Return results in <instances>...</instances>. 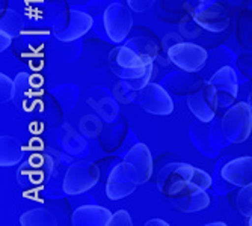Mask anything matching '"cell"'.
<instances>
[{"label": "cell", "instance_id": "obj_12", "mask_svg": "<svg viewBox=\"0 0 252 226\" xmlns=\"http://www.w3.org/2000/svg\"><path fill=\"white\" fill-rule=\"evenodd\" d=\"M137 92H139L137 94V103L145 112L151 113V115H169V113H172V98L160 85L148 83Z\"/></svg>", "mask_w": 252, "mask_h": 226}, {"label": "cell", "instance_id": "obj_8", "mask_svg": "<svg viewBox=\"0 0 252 226\" xmlns=\"http://www.w3.org/2000/svg\"><path fill=\"white\" fill-rule=\"evenodd\" d=\"M137 186H139V181H137L136 172L128 163L123 162L112 169L107 178L106 195L112 200H120L130 196Z\"/></svg>", "mask_w": 252, "mask_h": 226}, {"label": "cell", "instance_id": "obj_3", "mask_svg": "<svg viewBox=\"0 0 252 226\" xmlns=\"http://www.w3.org/2000/svg\"><path fill=\"white\" fill-rule=\"evenodd\" d=\"M252 131V107L239 103L228 109L222 118V134L230 143L245 142Z\"/></svg>", "mask_w": 252, "mask_h": 226}, {"label": "cell", "instance_id": "obj_27", "mask_svg": "<svg viewBox=\"0 0 252 226\" xmlns=\"http://www.w3.org/2000/svg\"><path fill=\"white\" fill-rule=\"evenodd\" d=\"M210 225H213V226H225L223 222H215V223H210Z\"/></svg>", "mask_w": 252, "mask_h": 226}, {"label": "cell", "instance_id": "obj_7", "mask_svg": "<svg viewBox=\"0 0 252 226\" xmlns=\"http://www.w3.org/2000/svg\"><path fill=\"white\" fill-rule=\"evenodd\" d=\"M169 60L186 73H196L202 70L207 62V52L201 45L192 42H180L168 50Z\"/></svg>", "mask_w": 252, "mask_h": 226}, {"label": "cell", "instance_id": "obj_14", "mask_svg": "<svg viewBox=\"0 0 252 226\" xmlns=\"http://www.w3.org/2000/svg\"><path fill=\"white\" fill-rule=\"evenodd\" d=\"M124 162L128 163L136 172L139 184H144L151 178L153 173V157L151 151L145 143H136L124 157Z\"/></svg>", "mask_w": 252, "mask_h": 226}, {"label": "cell", "instance_id": "obj_10", "mask_svg": "<svg viewBox=\"0 0 252 226\" xmlns=\"http://www.w3.org/2000/svg\"><path fill=\"white\" fill-rule=\"evenodd\" d=\"M193 18L199 28L213 33L223 32L230 26V14L225 6L216 2H204L196 6L193 9Z\"/></svg>", "mask_w": 252, "mask_h": 226}, {"label": "cell", "instance_id": "obj_28", "mask_svg": "<svg viewBox=\"0 0 252 226\" xmlns=\"http://www.w3.org/2000/svg\"><path fill=\"white\" fill-rule=\"evenodd\" d=\"M198 2H201V3H204V2H215V0H198Z\"/></svg>", "mask_w": 252, "mask_h": 226}, {"label": "cell", "instance_id": "obj_9", "mask_svg": "<svg viewBox=\"0 0 252 226\" xmlns=\"http://www.w3.org/2000/svg\"><path fill=\"white\" fill-rule=\"evenodd\" d=\"M216 98L218 107H230L239 94V83L236 71L231 66H222L207 82Z\"/></svg>", "mask_w": 252, "mask_h": 226}, {"label": "cell", "instance_id": "obj_26", "mask_svg": "<svg viewBox=\"0 0 252 226\" xmlns=\"http://www.w3.org/2000/svg\"><path fill=\"white\" fill-rule=\"evenodd\" d=\"M147 225L148 226H168L169 223L168 222H165V220H160V219H151V220H148L147 222Z\"/></svg>", "mask_w": 252, "mask_h": 226}, {"label": "cell", "instance_id": "obj_11", "mask_svg": "<svg viewBox=\"0 0 252 226\" xmlns=\"http://www.w3.org/2000/svg\"><path fill=\"white\" fill-rule=\"evenodd\" d=\"M104 29L113 42H121L127 38L131 26L133 17L127 6L123 3H112L104 11Z\"/></svg>", "mask_w": 252, "mask_h": 226}, {"label": "cell", "instance_id": "obj_17", "mask_svg": "<svg viewBox=\"0 0 252 226\" xmlns=\"http://www.w3.org/2000/svg\"><path fill=\"white\" fill-rule=\"evenodd\" d=\"M172 207L181 213H196L205 210L210 205V196L205 193V190L185 193L177 198H171Z\"/></svg>", "mask_w": 252, "mask_h": 226}, {"label": "cell", "instance_id": "obj_13", "mask_svg": "<svg viewBox=\"0 0 252 226\" xmlns=\"http://www.w3.org/2000/svg\"><path fill=\"white\" fill-rule=\"evenodd\" d=\"M188 106L201 122L213 121L216 110L219 109L209 83L202 85L199 89L193 90L190 95H188Z\"/></svg>", "mask_w": 252, "mask_h": 226}, {"label": "cell", "instance_id": "obj_24", "mask_svg": "<svg viewBox=\"0 0 252 226\" xmlns=\"http://www.w3.org/2000/svg\"><path fill=\"white\" fill-rule=\"evenodd\" d=\"M156 0H127V5L134 12H145L154 5Z\"/></svg>", "mask_w": 252, "mask_h": 226}, {"label": "cell", "instance_id": "obj_6", "mask_svg": "<svg viewBox=\"0 0 252 226\" xmlns=\"http://www.w3.org/2000/svg\"><path fill=\"white\" fill-rule=\"evenodd\" d=\"M100 179V169L95 163L79 162L66 170L63 178V192L66 195H82L93 189Z\"/></svg>", "mask_w": 252, "mask_h": 226}, {"label": "cell", "instance_id": "obj_2", "mask_svg": "<svg viewBox=\"0 0 252 226\" xmlns=\"http://www.w3.org/2000/svg\"><path fill=\"white\" fill-rule=\"evenodd\" d=\"M157 186L162 195L171 199L190 192L207 190L212 186V176L192 165L169 163L158 172Z\"/></svg>", "mask_w": 252, "mask_h": 226}, {"label": "cell", "instance_id": "obj_21", "mask_svg": "<svg viewBox=\"0 0 252 226\" xmlns=\"http://www.w3.org/2000/svg\"><path fill=\"white\" fill-rule=\"evenodd\" d=\"M23 18L14 11H8L2 18V30L8 32L11 36H18L23 32Z\"/></svg>", "mask_w": 252, "mask_h": 226}, {"label": "cell", "instance_id": "obj_18", "mask_svg": "<svg viewBox=\"0 0 252 226\" xmlns=\"http://www.w3.org/2000/svg\"><path fill=\"white\" fill-rule=\"evenodd\" d=\"M25 155V149L18 139L12 136H2L0 138V165L3 168L15 166Z\"/></svg>", "mask_w": 252, "mask_h": 226}, {"label": "cell", "instance_id": "obj_23", "mask_svg": "<svg viewBox=\"0 0 252 226\" xmlns=\"http://www.w3.org/2000/svg\"><path fill=\"white\" fill-rule=\"evenodd\" d=\"M131 225H133L131 217L126 210H120L115 214H112L109 222V226H131Z\"/></svg>", "mask_w": 252, "mask_h": 226}, {"label": "cell", "instance_id": "obj_25", "mask_svg": "<svg viewBox=\"0 0 252 226\" xmlns=\"http://www.w3.org/2000/svg\"><path fill=\"white\" fill-rule=\"evenodd\" d=\"M11 35L5 30H0V52H5L11 45Z\"/></svg>", "mask_w": 252, "mask_h": 226}, {"label": "cell", "instance_id": "obj_20", "mask_svg": "<svg viewBox=\"0 0 252 226\" xmlns=\"http://www.w3.org/2000/svg\"><path fill=\"white\" fill-rule=\"evenodd\" d=\"M236 207L242 216L252 217V183L242 187L236 199Z\"/></svg>", "mask_w": 252, "mask_h": 226}, {"label": "cell", "instance_id": "obj_1", "mask_svg": "<svg viewBox=\"0 0 252 226\" xmlns=\"http://www.w3.org/2000/svg\"><path fill=\"white\" fill-rule=\"evenodd\" d=\"M157 47L147 38H134L123 47L112 50L109 62L115 76L124 80L131 90L145 87L153 76V60Z\"/></svg>", "mask_w": 252, "mask_h": 226}, {"label": "cell", "instance_id": "obj_5", "mask_svg": "<svg viewBox=\"0 0 252 226\" xmlns=\"http://www.w3.org/2000/svg\"><path fill=\"white\" fill-rule=\"evenodd\" d=\"M53 158L47 154H35L17 172V179L21 187H41L49 183L53 173Z\"/></svg>", "mask_w": 252, "mask_h": 226}, {"label": "cell", "instance_id": "obj_22", "mask_svg": "<svg viewBox=\"0 0 252 226\" xmlns=\"http://www.w3.org/2000/svg\"><path fill=\"white\" fill-rule=\"evenodd\" d=\"M15 95V82H12L8 76L0 74V100L6 103L12 100Z\"/></svg>", "mask_w": 252, "mask_h": 226}, {"label": "cell", "instance_id": "obj_15", "mask_svg": "<svg viewBox=\"0 0 252 226\" xmlns=\"http://www.w3.org/2000/svg\"><path fill=\"white\" fill-rule=\"evenodd\" d=\"M220 176L230 184L243 187L252 183V157H239L228 162L222 170Z\"/></svg>", "mask_w": 252, "mask_h": 226}, {"label": "cell", "instance_id": "obj_29", "mask_svg": "<svg viewBox=\"0 0 252 226\" xmlns=\"http://www.w3.org/2000/svg\"><path fill=\"white\" fill-rule=\"evenodd\" d=\"M248 223H249V225L252 226V217H249V222H248Z\"/></svg>", "mask_w": 252, "mask_h": 226}, {"label": "cell", "instance_id": "obj_19", "mask_svg": "<svg viewBox=\"0 0 252 226\" xmlns=\"http://www.w3.org/2000/svg\"><path fill=\"white\" fill-rule=\"evenodd\" d=\"M23 226H53L58 225L56 217L45 208H35L20 217Z\"/></svg>", "mask_w": 252, "mask_h": 226}, {"label": "cell", "instance_id": "obj_16", "mask_svg": "<svg viewBox=\"0 0 252 226\" xmlns=\"http://www.w3.org/2000/svg\"><path fill=\"white\" fill-rule=\"evenodd\" d=\"M112 213L100 205H83L73 213L71 223L76 226H107Z\"/></svg>", "mask_w": 252, "mask_h": 226}, {"label": "cell", "instance_id": "obj_4", "mask_svg": "<svg viewBox=\"0 0 252 226\" xmlns=\"http://www.w3.org/2000/svg\"><path fill=\"white\" fill-rule=\"evenodd\" d=\"M93 25H94V20L91 15L82 11L70 9L56 17L55 25H53V32L59 41L71 42L86 35L89 29L93 28Z\"/></svg>", "mask_w": 252, "mask_h": 226}]
</instances>
